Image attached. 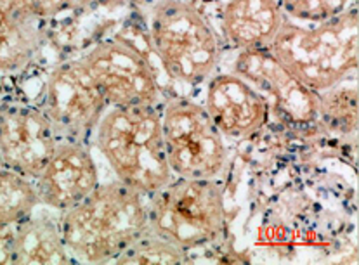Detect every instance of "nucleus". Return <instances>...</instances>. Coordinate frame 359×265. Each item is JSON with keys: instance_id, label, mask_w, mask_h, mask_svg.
I'll list each match as a JSON object with an SVG mask.
<instances>
[{"instance_id": "9", "label": "nucleus", "mask_w": 359, "mask_h": 265, "mask_svg": "<svg viewBox=\"0 0 359 265\" xmlns=\"http://www.w3.org/2000/svg\"><path fill=\"white\" fill-rule=\"evenodd\" d=\"M60 135L42 108L0 104V167L35 180L60 144Z\"/></svg>"}, {"instance_id": "17", "label": "nucleus", "mask_w": 359, "mask_h": 265, "mask_svg": "<svg viewBox=\"0 0 359 265\" xmlns=\"http://www.w3.org/2000/svg\"><path fill=\"white\" fill-rule=\"evenodd\" d=\"M320 109L318 113L328 118L335 130H356L358 125V87L356 83H339V86L320 92Z\"/></svg>"}, {"instance_id": "12", "label": "nucleus", "mask_w": 359, "mask_h": 265, "mask_svg": "<svg viewBox=\"0 0 359 265\" xmlns=\"http://www.w3.org/2000/svg\"><path fill=\"white\" fill-rule=\"evenodd\" d=\"M236 75L247 80L267 99H273L280 111L297 121H311L320 109V97L299 82L273 57L267 49L241 50Z\"/></svg>"}, {"instance_id": "3", "label": "nucleus", "mask_w": 359, "mask_h": 265, "mask_svg": "<svg viewBox=\"0 0 359 265\" xmlns=\"http://www.w3.org/2000/svg\"><path fill=\"white\" fill-rule=\"evenodd\" d=\"M93 141L116 179L146 198L174 179L165 153L160 108H108Z\"/></svg>"}, {"instance_id": "6", "label": "nucleus", "mask_w": 359, "mask_h": 265, "mask_svg": "<svg viewBox=\"0 0 359 265\" xmlns=\"http://www.w3.org/2000/svg\"><path fill=\"white\" fill-rule=\"evenodd\" d=\"M162 132L168 167L182 179H217L228 163L224 137L203 104L170 97L162 109Z\"/></svg>"}, {"instance_id": "20", "label": "nucleus", "mask_w": 359, "mask_h": 265, "mask_svg": "<svg viewBox=\"0 0 359 265\" xmlns=\"http://www.w3.org/2000/svg\"><path fill=\"white\" fill-rule=\"evenodd\" d=\"M25 9H28L33 16L40 18L42 21H49L57 18L60 14L76 13V11L87 9L94 6L99 0H18Z\"/></svg>"}, {"instance_id": "16", "label": "nucleus", "mask_w": 359, "mask_h": 265, "mask_svg": "<svg viewBox=\"0 0 359 265\" xmlns=\"http://www.w3.org/2000/svg\"><path fill=\"white\" fill-rule=\"evenodd\" d=\"M36 206L40 203L33 180L0 167V227L21 222Z\"/></svg>"}, {"instance_id": "14", "label": "nucleus", "mask_w": 359, "mask_h": 265, "mask_svg": "<svg viewBox=\"0 0 359 265\" xmlns=\"http://www.w3.org/2000/svg\"><path fill=\"white\" fill-rule=\"evenodd\" d=\"M46 40V21L18 0H0V72L27 68Z\"/></svg>"}, {"instance_id": "18", "label": "nucleus", "mask_w": 359, "mask_h": 265, "mask_svg": "<svg viewBox=\"0 0 359 265\" xmlns=\"http://www.w3.org/2000/svg\"><path fill=\"white\" fill-rule=\"evenodd\" d=\"M188 260V252L167 239L146 231L115 260L118 264H179Z\"/></svg>"}, {"instance_id": "15", "label": "nucleus", "mask_w": 359, "mask_h": 265, "mask_svg": "<svg viewBox=\"0 0 359 265\" xmlns=\"http://www.w3.org/2000/svg\"><path fill=\"white\" fill-rule=\"evenodd\" d=\"M60 222L28 215L14 224L11 264H69Z\"/></svg>"}, {"instance_id": "1", "label": "nucleus", "mask_w": 359, "mask_h": 265, "mask_svg": "<svg viewBox=\"0 0 359 265\" xmlns=\"http://www.w3.org/2000/svg\"><path fill=\"white\" fill-rule=\"evenodd\" d=\"M60 226L73 262H115L148 231V200L118 179L99 182L61 213Z\"/></svg>"}, {"instance_id": "11", "label": "nucleus", "mask_w": 359, "mask_h": 265, "mask_svg": "<svg viewBox=\"0 0 359 265\" xmlns=\"http://www.w3.org/2000/svg\"><path fill=\"white\" fill-rule=\"evenodd\" d=\"M203 106L222 137L233 141L257 134L271 111L267 99L236 73L214 76L208 82Z\"/></svg>"}, {"instance_id": "10", "label": "nucleus", "mask_w": 359, "mask_h": 265, "mask_svg": "<svg viewBox=\"0 0 359 265\" xmlns=\"http://www.w3.org/2000/svg\"><path fill=\"white\" fill-rule=\"evenodd\" d=\"M99 182L90 144L60 141L33 186L40 205L63 213L89 196Z\"/></svg>"}, {"instance_id": "7", "label": "nucleus", "mask_w": 359, "mask_h": 265, "mask_svg": "<svg viewBox=\"0 0 359 265\" xmlns=\"http://www.w3.org/2000/svg\"><path fill=\"white\" fill-rule=\"evenodd\" d=\"M80 57L109 108H160L162 86L151 59L130 40L120 36L99 40Z\"/></svg>"}, {"instance_id": "21", "label": "nucleus", "mask_w": 359, "mask_h": 265, "mask_svg": "<svg viewBox=\"0 0 359 265\" xmlns=\"http://www.w3.org/2000/svg\"><path fill=\"white\" fill-rule=\"evenodd\" d=\"M13 236H14V226L0 227V262H11Z\"/></svg>"}, {"instance_id": "13", "label": "nucleus", "mask_w": 359, "mask_h": 265, "mask_svg": "<svg viewBox=\"0 0 359 265\" xmlns=\"http://www.w3.org/2000/svg\"><path fill=\"white\" fill-rule=\"evenodd\" d=\"M285 20L278 0H229L222 11V33L240 50L267 49Z\"/></svg>"}, {"instance_id": "19", "label": "nucleus", "mask_w": 359, "mask_h": 265, "mask_svg": "<svg viewBox=\"0 0 359 265\" xmlns=\"http://www.w3.org/2000/svg\"><path fill=\"white\" fill-rule=\"evenodd\" d=\"M285 16L302 23H323L353 7V0H278Z\"/></svg>"}, {"instance_id": "2", "label": "nucleus", "mask_w": 359, "mask_h": 265, "mask_svg": "<svg viewBox=\"0 0 359 265\" xmlns=\"http://www.w3.org/2000/svg\"><path fill=\"white\" fill-rule=\"evenodd\" d=\"M267 50L300 86L316 94L328 90L358 69V9L309 27L287 18Z\"/></svg>"}, {"instance_id": "5", "label": "nucleus", "mask_w": 359, "mask_h": 265, "mask_svg": "<svg viewBox=\"0 0 359 265\" xmlns=\"http://www.w3.org/2000/svg\"><path fill=\"white\" fill-rule=\"evenodd\" d=\"M146 200L148 229L184 252L224 236V189L217 179L174 177Z\"/></svg>"}, {"instance_id": "4", "label": "nucleus", "mask_w": 359, "mask_h": 265, "mask_svg": "<svg viewBox=\"0 0 359 265\" xmlns=\"http://www.w3.org/2000/svg\"><path fill=\"white\" fill-rule=\"evenodd\" d=\"M151 53L174 82L200 86L219 62V39L207 18L188 0H160L149 16Z\"/></svg>"}, {"instance_id": "8", "label": "nucleus", "mask_w": 359, "mask_h": 265, "mask_svg": "<svg viewBox=\"0 0 359 265\" xmlns=\"http://www.w3.org/2000/svg\"><path fill=\"white\" fill-rule=\"evenodd\" d=\"M108 108L82 57L66 59L47 76L42 109L61 141L90 144Z\"/></svg>"}]
</instances>
